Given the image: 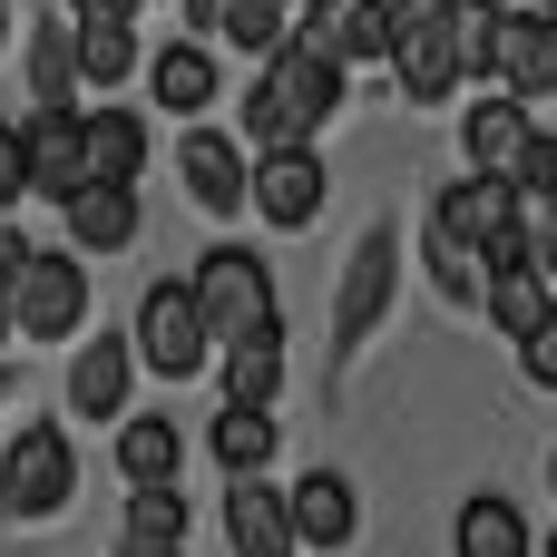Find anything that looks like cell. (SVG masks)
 I'll list each match as a JSON object with an SVG mask.
<instances>
[{"label":"cell","mask_w":557,"mask_h":557,"mask_svg":"<svg viewBox=\"0 0 557 557\" xmlns=\"http://www.w3.org/2000/svg\"><path fill=\"white\" fill-rule=\"evenodd\" d=\"M284 10H294V0H284Z\"/></svg>","instance_id":"44"},{"label":"cell","mask_w":557,"mask_h":557,"mask_svg":"<svg viewBox=\"0 0 557 557\" xmlns=\"http://www.w3.org/2000/svg\"><path fill=\"white\" fill-rule=\"evenodd\" d=\"M29 108H78V59H69V20H39L29 39Z\"/></svg>","instance_id":"27"},{"label":"cell","mask_w":557,"mask_h":557,"mask_svg":"<svg viewBox=\"0 0 557 557\" xmlns=\"http://www.w3.org/2000/svg\"><path fill=\"white\" fill-rule=\"evenodd\" d=\"M225 548L235 557H304L294 548V509H284V490L264 470H235L225 480Z\"/></svg>","instance_id":"13"},{"label":"cell","mask_w":557,"mask_h":557,"mask_svg":"<svg viewBox=\"0 0 557 557\" xmlns=\"http://www.w3.org/2000/svg\"><path fill=\"white\" fill-rule=\"evenodd\" d=\"M29 186H20V117H0V215L20 206Z\"/></svg>","instance_id":"33"},{"label":"cell","mask_w":557,"mask_h":557,"mask_svg":"<svg viewBox=\"0 0 557 557\" xmlns=\"http://www.w3.org/2000/svg\"><path fill=\"white\" fill-rule=\"evenodd\" d=\"M176 10H186V39H215V10L225 0H176Z\"/></svg>","instance_id":"34"},{"label":"cell","mask_w":557,"mask_h":557,"mask_svg":"<svg viewBox=\"0 0 557 557\" xmlns=\"http://www.w3.org/2000/svg\"><path fill=\"white\" fill-rule=\"evenodd\" d=\"M490 225H509V176L470 166L460 186H441V206H431V235H441V245H460V255H470Z\"/></svg>","instance_id":"20"},{"label":"cell","mask_w":557,"mask_h":557,"mask_svg":"<svg viewBox=\"0 0 557 557\" xmlns=\"http://www.w3.org/2000/svg\"><path fill=\"white\" fill-rule=\"evenodd\" d=\"M215 372H225V401H274V392H284V333L215 343Z\"/></svg>","instance_id":"26"},{"label":"cell","mask_w":557,"mask_h":557,"mask_svg":"<svg viewBox=\"0 0 557 557\" xmlns=\"http://www.w3.org/2000/svg\"><path fill=\"white\" fill-rule=\"evenodd\" d=\"M117 480H186V431L166 411H117Z\"/></svg>","instance_id":"21"},{"label":"cell","mask_w":557,"mask_h":557,"mask_svg":"<svg viewBox=\"0 0 557 557\" xmlns=\"http://www.w3.org/2000/svg\"><path fill=\"white\" fill-rule=\"evenodd\" d=\"M186 529H196L186 480H127V539H166V548H186Z\"/></svg>","instance_id":"28"},{"label":"cell","mask_w":557,"mask_h":557,"mask_svg":"<svg viewBox=\"0 0 557 557\" xmlns=\"http://www.w3.org/2000/svg\"><path fill=\"white\" fill-rule=\"evenodd\" d=\"M529 557H557V529H548V539H529Z\"/></svg>","instance_id":"38"},{"label":"cell","mask_w":557,"mask_h":557,"mask_svg":"<svg viewBox=\"0 0 557 557\" xmlns=\"http://www.w3.org/2000/svg\"><path fill=\"white\" fill-rule=\"evenodd\" d=\"M509 196H557V127H529V147L509 157Z\"/></svg>","instance_id":"30"},{"label":"cell","mask_w":557,"mask_h":557,"mask_svg":"<svg viewBox=\"0 0 557 557\" xmlns=\"http://www.w3.org/2000/svg\"><path fill=\"white\" fill-rule=\"evenodd\" d=\"M284 509H294V548L343 557L352 539H362V490H352L343 470H304V480L284 490Z\"/></svg>","instance_id":"12"},{"label":"cell","mask_w":557,"mask_h":557,"mask_svg":"<svg viewBox=\"0 0 557 557\" xmlns=\"http://www.w3.org/2000/svg\"><path fill=\"white\" fill-rule=\"evenodd\" d=\"M490 88H509V98H557V20L548 10L499 0V20H490Z\"/></svg>","instance_id":"7"},{"label":"cell","mask_w":557,"mask_h":557,"mask_svg":"<svg viewBox=\"0 0 557 557\" xmlns=\"http://www.w3.org/2000/svg\"><path fill=\"white\" fill-rule=\"evenodd\" d=\"M127 382H137V352H127L117 333H98V343L69 352V411H78V421H117V411H127Z\"/></svg>","instance_id":"16"},{"label":"cell","mask_w":557,"mask_h":557,"mask_svg":"<svg viewBox=\"0 0 557 557\" xmlns=\"http://www.w3.org/2000/svg\"><path fill=\"white\" fill-rule=\"evenodd\" d=\"M509 215H519L529 264H539V274H557V196H509Z\"/></svg>","instance_id":"31"},{"label":"cell","mask_w":557,"mask_h":557,"mask_svg":"<svg viewBox=\"0 0 557 557\" xmlns=\"http://www.w3.org/2000/svg\"><path fill=\"white\" fill-rule=\"evenodd\" d=\"M69 490H78V450H69V431H59V421H20V441H10V460H0V499H10V519H59Z\"/></svg>","instance_id":"5"},{"label":"cell","mask_w":557,"mask_h":557,"mask_svg":"<svg viewBox=\"0 0 557 557\" xmlns=\"http://www.w3.org/2000/svg\"><path fill=\"white\" fill-rule=\"evenodd\" d=\"M392 78H401V98L411 108H441L450 88H460V39H450V0L441 10H421V20H392Z\"/></svg>","instance_id":"9"},{"label":"cell","mask_w":557,"mask_h":557,"mask_svg":"<svg viewBox=\"0 0 557 557\" xmlns=\"http://www.w3.org/2000/svg\"><path fill=\"white\" fill-rule=\"evenodd\" d=\"M548 490H557V450H548Z\"/></svg>","instance_id":"41"},{"label":"cell","mask_w":557,"mask_h":557,"mask_svg":"<svg viewBox=\"0 0 557 557\" xmlns=\"http://www.w3.org/2000/svg\"><path fill=\"white\" fill-rule=\"evenodd\" d=\"M176 186H186L206 215H245V137L186 127V137H176Z\"/></svg>","instance_id":"14"},{"label":"cell","mask_w":557,"mask_h":557,"mask_svg":"<svg viewBox=\"0 0 557 557\" xmlns=\"http://www.w3.org/2000/svg\"><path fill=\"white\" fill-rule=\"evenodd\" d=\"M284 20H294L284 0H225V10H215V39L245 49V59H264V49H284Z\"/></svg>","instance_id":"29"},{"label":"cell","mask_w":557,"mask_h":557,"mask_svg":"<svg viewBox=\"0 0 557 557\" xmlns=\"http://www.w3.org/2000/svg\"><path fill=\"white\" fill-rule=\"evenodd\" d=\"M529 10H557V0H529Z\"/></svg>","instance_id":"42"},{"label":"cell","mask_w":557,"mask_h":557,"mask_svg":"<svg viewBox=\"0 0 557 557\" xmlns=\"http://www.w3.org/2000/svg\"><path fill=\"white\" fill-rule=\"evenodd\" d=\"M117 557H186V548H166V539H117Z\"/></svg>","instance_id":"37"},{"label":"cell","mask_w":557,"mask_h":557,"mask_svg":"<svg viewBox=\"0 0 557 557\" xmlns=\"http://www.w3.org/2000/svg\"><path fill=\"white\" fill-rule=\"evenodd\" d=\"M137 10H157V0H137Z\"/></svg>","instance_id":"43"},{"label":"cell","mask_w":557,"mask_h":557,"mask_svg":"<svg viewBox=\"0 0 557 557\" xmlns=\"http://www.w3.org/2000/svg\"><path fill=\"white\" fill-rule=\"evenodd\" d=\"M78 157L98 186H137L147 176V117L137 108H78Z\"/></svg>","instance_id":"15"},{"label":"cell","mask_w":557,"mask_h":557,"mask_svg":"<svg viewBox=\"0 0 557 557\" xmlns=\"http://www.w3.org/2000/svg\"><path fill=\"white\" fill-rule=\"evenodd\" d=\"M343 98H352V69H343V59H323V49H304V39L264 49V59H255V88H245V137H255V157H264V147H313Z\"/></svg>","instance_id":"1"},{"label":"cell","mask_w":557,"mask_h":557,"mask_svg":"<svg viewBox=\"0 0 557 557\" xmlns=\"http://www.w3.org/2000/svg\"><path fill=\"white\" fill-rule=\"evenodd\" d=\"M20 255H29V245H20V225H10V215H0V284H10V274H20Z\"/></svg>","instance_id":"36"},{"label":"cell","mask_w":557,"mask_h":557,"mask_svg":"<svg viewBox=\"0 0 557 557\" xmlns=\"http://www.w3.org/2000/svg\"><path fill=\"white\" fill-rule=\"evenodd\" d=\"M186 294H196L206 343L284 333V323H274V274H264V255H255V245H206V255H196V274H186Z\"/></svg>","instance_id":"2"},{"label":"cell","mask_w":557,"mask_h":557,"mask_svg":"<svg viewBox=\"0 0 557 557\" xmlns=\"http://www.w3.org/2000/svg\"><path fill=\"white\" fill-rule=\"evenodd\" d=\"M137 69H147V98H157V108H176V117L215 108V49H206V39L176 29V39H166L157 59H137Z\"/></svg>","instance_id":"18"},{"label":"cell","mask_w":557,"mask_h":557,"mask_svg":"<svg viewBox=\"0 0 557 557\" xmlns=\"http://www.w3.org/2000/svg\"><path fill=\"white\" fill-rule=\"evenodd\" d=\"M548 20H557V10H548Z\"/></svg>","instance_id":"46"},{"label":"cell","mask_w":557,"mask_h":557,"mask_svg":"<svg viewBox=\"0 0 557 557\" xmlns=\"http://www.w3.org/2000/svg\"><path fill=\"white\" fill-rule=\"evenodd\" d=\"M20 186L29 196H78L88 186V157H78V108H29L20 117Z\"/></svg>","instance_id":"11"},{"label":"cell","mask_w":557,"mask_h":557,"mask_svg":"<svg viewBox=\"0 0 557 557\" xmlns=\"http://www.w3.org/2000/svg\"><path fill=\"white\" fill-rule=\"evenodd\" d=\"M450 557H529V519H519V509H509L499 490H480V499H460Z\"/></svg>","instance_id":"25"},{"label":"cell","mask_w":557,"mask_h":557,"mask_svg":"<svg viewBox=\"0 0 557 557\" xmlns=\"http://www.w3.org/2000/svg\"><path fill=\"white\" fill-rule=\"evenodd\" d=\"M392 284H401V225H362V245L343 264V294H333V362H352L372 343V323L392 313Z\"/></svg>","instance_id":"4"},{"label":"cell","mask_w":557,"mask_h":557,"mask_svg":"<svg viewBox=\"0 0 557 557\" xmlns=\"http://www.w3.org/2000/svg\"><path fill=\"white\" fill-rule=\"evenodd\" d=\"M470 304L490 313V333H509V343H519L557 294H548V274H539V264H499V274H480V294H470Z\"/></svg>","instance_id":"24"},{"label":"cell","mask_w":557,"mask_h":557,"mask_svg":"<svg viewBox=\"0 0 557 557\" xmlns=\"http://www.w3.org/2000/svg\"><path fill=\"white\" fill-rule=\"evenodd\" d=\"M529 127H539V117H529V98L490 88L480 108H460V157H470V166H490V176H509V157L529 147Z\"/></svg>","instance_id":"19"},{"label":"cell","mask_w":557,"mask_h":557,"mask_svg":"<svg viewBox=\"0 0 557 557\" xmlns=\"http://www.w3.org/2000/svg\"><path fill=\"white\" fill-rule=\"evenodd\" d=\"M284 39H304V49H323V59L362 69V59H382V49H392V20H382V0H294Z\"/></svg>","instance_id":"10"},{"label":"cell","mask_w":557,"mask_h":557,"mask_svg":"<svg viewBox=\"0 0 557 557\" xmlns=\"http://www.w3.org/2000/svg\"><path fill=\"white\" fill-rule=\"evenodd\" d=\"M127 352L147 362V372H166V382H196L206 362H215V343H206V323H196V294L166 274V284H147V304H137V333H127Z\"/></svg>","instance_id":"6"},{"label":"cell","mask_w":557,"mask_h":557,"mask_svg":"<svg viewBox=\"0 0 557 557\" xmlns=\"http://www.w3.org/2000/svg\"><path fill=\"white\" fill-rule=\"evenodd\" d=\"M0 343H10V304H0Z\"/></svg>","instance_id":"40"},{"label":"cell","mask_w":557,"mask_h":557,"mask_svg":"<svg viewBox=\"0 0 557 557\" xmlns=\"http://www.w3.org/2000/svg\"><path fill=\"white\" fill-rule=\"evenodd\" d=\"M0 304H10V333H20V343H69V333L88 323V255L29 245L20 274L0 284Z\"/></svg>","instance_id":"3"},{"label":"cell","mask_w":557,"mask_h":557,"mask_svg":"<svg viewBox=\"0 0 557 557\" xmlns=\"http://www.w3.org/2000/svg\"><path fill=\"white\" fill-rule=\"evenodd\" d=\"M519 372H529L539 392H557V304L529 323V333H519Z\"/></svg>","instance_id":"32"},{"label":"cell","mask_w":557,"mask_h":557,"mask_svg":"<svg viewBox=\"0 0 557 557\" xmlns=\"http://www.w3.org/2000/svg\"><path fill=\"white\" fill-rule=\"evenodd\" d=\"M323 186H333V166L313 157V147H264V157H245V206L264 215V225H313L323 215Z\"/></svg>","instance_id":"8"},{"label":"cell","mask_w":557,"mask_h":557,"mask_svg":"<svg viewBox=\"0 0 557 557\" xmlns=\"http://www.w3.org/2000/svg\"><path fill=\"white\" fill-rule=\"evenodd\" d=\"M0 39H10V0H0Z\"/></svg>","instance_id":"39"},{"label":"cell","mask_w":557,"mask_h":557,"mask_svg":"<svg viewBox=\"0 0 557 557\" xmlns=\"http://www.w3.org/2000/svg\"><path fill=\"white\" fill-rule=\"evenodd\" d=\"M59 215H69V255H117V245H137V186H78V196H59Z\"/></svg>","instance_id":"17"},{"label":"cell","mask_w":557,"mask_h":557,"mask_svg":"<svg viewBox=\"0 0 557 557\" xmlns=\"http://www.w3.org/2000/svg\"><path fill=\"white\" fill-rule=\"evenodd\" d=\"M69 20H137V0H69Z\"/></svg>","instance_id":"35"},{"label":"cell","mask_w":557,"mask_h":557,"mask_svg":"<svg viewBox=\"0 0 557 557\" xmlns=\"http://www.w3.org/2000/svg\"><path fill=\"white\" fill-rule=\"evenodd\" d=\"M69 59H78V88H117V78H137V29L127 20H69Z\"/></svg>","instance_id":"23"},{"label":"cell","mask_w":557,"mask_h":557,"mask_svg":"<svg viewBox=\"0 0 557 557\" xmlns=\"http://www.w3.org/2000/svg\"><path fill=\"white\" fill-rule=\"evenodd\" d=\"M0 392H10V382H0Z\"/></svg>","instance_id":"45"},{"label":"cell","mask_w":557,"mask_h":557,"mask_svg":"<svg viewBox=\"0 0 557 557\" xmlns=\"http://www.w3.org/2000/svg\"><path fill=\"white\" fill-rule=\"evenodd\" d=\"M274 441H284L274 401H225V411H215V431H206V450H215V470H225V480H235V470H264V460H274Z\"/></svg>","instance_id":"22"}]
</instances>
